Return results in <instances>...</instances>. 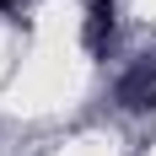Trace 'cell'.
Wrapping results in <instances>:
<instances>
[{
  "label": "cell",
  "instance_id": "6da1fadb",
  "mask_svg": "<svg viewBox=\"0 0 156 156\" xmlns=\"http://www.w3.org/2000/svg\"><path fill=\"white\" fill-rule=\"evenodd\" d=\"M119 108H129V113H151L156 108V59H140L119 81Z\"/></svg>",
  "mask_w": 156,
  "mask_h": 156
},
{
  "label": "cell",
  "instance_id": "7a4b0ae2",
  "mask_svg": "<svg viewBox=\"0 0 156 156\" xmlns=\"http://www.w3.org/2000/svg\"><path fill=\"white\" fill-rule=\"evenodd\" d=\"M113 43V0H86V48L102 54Z\"/></svg>",
  "mask_w": 156,
  "mask_h": 156
},
{
  "label": "cell",
  "instance_id": "3957f363",
  "mask_svg": "<svg viewBox=\"0 0 156 156\" xmlns=\"http://www.w3.org/2000/svg\"><path fill=\"white\" fill-rule=\"evenodd\" d=\"M11 5H16V0H0V11H11Z\"/></svg>",
  "mask_w": 156,
  "mask_h": 156
}]
</instances>
